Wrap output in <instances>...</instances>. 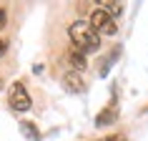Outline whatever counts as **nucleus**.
<instances>
[{
  "mask_svg": "<svg viewBox=\"0 0 148 141\" xmlns=\"http://www.w3.org/2000/svg\"><path fill=\"white\" fill-rule=\"evenodd\" d=\"M90 25H93V30L98 33V35H116L118 33V25H116V18H110L108 13L103 8H95L93 13H90Z\"/></svg>",
  "mask_w": 148,
  "mask_h": 141,
  "instance_id": "nucleus-2",
  "label": "nucleus"
},
{
  "mask_svg": "<svg viewBox=\"0 0 148 141\" xmlns=\"http://www.w3.org/2000/svg\"><path fill=\"white\" fill-rule=\"evenodd\" d=\"M5 50H8V38H3V35H0V55L5 53Z\"/></svg>",
  "mask_w": 148,
  "mask_h": 141,
  "instance_id": "nucleus-9",
  "label": "nucleus"
},
{
  "mask_svg": "<svg viewBox=\"0 0 148 141\" xmlns=\"http://www.w3.org/2000/svg\"><path fill=\"white\" fill-rule=\"evenodd\" d=\"M118 118V111L116 106H108V109H103L98 116H95V126H110L113 121Z\"/></svg>",
  "mask_w": 148,
  "mask_h": 141,
  "instance_id": "nucleus-6",
  "label": "nucleus"
},
{
  "mask_svg": "<svg viewBox=\"0 0 148 141\" xmlns=\"http://www.w3.org/2000/svg\"><path fill=\"white\" fill-rule=\"evenodd\" d=\"M98 8H103L106 13H108L110 18H118L121 13H123V3H113V0H103V3H98Z\"/></svg>",
  "mask_w": 148,
  "mask_h": 141,
  "instance_id": "nucleus-7",
  "label": "nucleus"
},
{
  "mask_svg": "<svg viewBox=\"0 0 148 141\" xmlns=\"http://www.w3.org/2000/svg\"><path fill=\"white\" fill-rule=\"evenodd\" d=\"M8 103H10V109L18 111V113H25L30 109V96H28V91H25V86L20 81H15L8 88Z\"/></svg>",
  "mask_w": 148,
  "mask_h": 141,
  "instance_id": "nucleus-3",
  "label": "nucleus"
},
{
  "mask_svg": "<svg viewBox=\"0 0 148 141\" xmlns=\"http://www.w3.org/2000/svg\"><path fill=\"white\" fill-rule=\"evenodd\" d=\"M5 20H8V13H5V8H3V5H0V28H3V25H5Z\"/></svg>",
  "mask_w": 148,
  "mask_h": 141,
  "instance_id": "nucleus-10",
  "label": "nucleus"
},
{
  "mask_svg": "<svg viewBox=\"0 0 148 141\" xmlns=\"http://www.w3.org/2000/svg\"><path fill=\"white\" fill-rule=\"evenodd\" d=\"M103 141H125V139H123V136H121V133H113V136H106V139H103Z\"/></svg>",
  "mask_w": 148,
  "mask_h": 141,
  "instance_id": "nucleus-11",
  "label": "nucleus"
},
{
  "mask_svg": "<svg viewBox=\"0 0 148 141\" xmlns=\"http://www.w3.org/2000/svg\"><path fill=\"white\" fill-rule=\"evenodd\" d=\"M63 86H65V91H70V93H83L86 91V81H83V76H80L78 70H65L63 73Z\"/></svg>",
  "mask_w": 148,
  "mask_h": 141,
  "instance_id": "nucleus-4",
  "label": "nucleus"
},
{
  "mask_svg": "<svg viewBox=\"0 0 148 141\" xmlns=\"http://www.w3.org/2000/svg\"><path fill=\"white\" fill-rule=\"evenodd\" d=\"M0 88H3V78H0Z\"/></svg>",
  "mask_w": 148,
  "mask_h": 141,
  "instance_id": "nucleus-12",
  "label": "nucleus"
},
{
  "mask_svg": "<svg viewBox=\"0 0 148 141\" xmlns=\"http://www.w3.org/2000/svg\"><path fill=\"white\" fill-rule=\"evenodd\" d=\"M68 63L73 66V70H86V66H88V61H86V53H80L78 48H70L68 50Z\"/></svg>",
  "mask_w": 148,
  "mask_h": 141,
  "instance_id": "nucleus-5",
  "label": "nucleus"
},
{
  "mask_svg": "<svg viewBox=\"0 0 148 141\" xmlns=\"http://www.w3.org/2000/svg\"><path fill=\"white\" fill-rule=\"evenodd\" d=\"M20 129H23V133H25V136H28L30 141H38V139H40L38 126H35V124H30V121H23V124H20Z\"/></svg>",
  "mask_w": 148,
  "mask_h": 141,
  "instance_id": "nucleus-8",
  "label": "nucleus"
},
{
  "mask_svg": "<svg viewBox=\"0 0 148 141\" xmlns=\"http://www.w3.org/2000/svg\"><path fill=\"white\" fill-rule=\"evenodd\" d=\"M68 35H70L73 48H78L80 53H95V50L101 48V35H98V33L93 30V25L86 23V20H75V23H70Z\"/></svg>",
  "mask_w": 148,
  "mask_h": 141,
  "instance_id": "nucleus-1",
  "label": "nucleus"
}]
</instances>
